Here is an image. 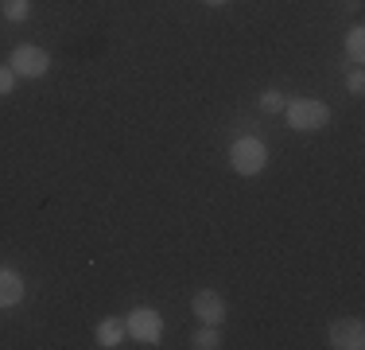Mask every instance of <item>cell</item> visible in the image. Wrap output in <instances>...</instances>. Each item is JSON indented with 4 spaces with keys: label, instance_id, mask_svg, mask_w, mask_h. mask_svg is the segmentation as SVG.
Masks as SVG:
<instances>
[{
    "label": "cell",
    "instance_id": "obj_15",
    "mask_svg": "<svg viewBox=\"0 0 365 350\" xmlns=\"http://www.w3.org/2000/svg\"><path fill=\"white\" fill-rule=\"evenodd\" d=\"M206 4H210V8H222V4H230V0H206Z\"/></svg>",
    "mask_w": 365,
    "mask_h": 350
},
{
    "label": "cell",
    "instance_id": "obj_12",
    "mask_svg": "<svg viewBox=\"0 0 365 350\" xmlns=\"http://www.w3.org/2000/svg\"><path fill=\"white\" fill-rule=\"evenodd\" d=\"M284 105H288V101H284L280 90H264V94H260V109H264V113H280Z\"/></svg>",
    "mask_w": 365,
    "mask_h": 350
},
{
    "label": "cell",
    "instance_id": "obj_8",
    "mask_svg": "<svg viewBox=\"0 0 365 350\" xmlns=\"http://www.w3.org/2000/svg\"><path fill=\"white\" fill-rule=\"evenodd\" d=\"M125 335H128L125 319H101L98 323V346H106V350L120 346V343H125Z\"/></svg>",
    "mask_w": 365,
    "mask_h": 350
},
{
    "label": "cell",
    "instance_id": "obj_5",
    "mask_svg": "<svg viewBox=\"0 0 365 350\" xmlns=\"http://www.w3.org/2000/svg\"><path fill=\"white\" fill-rule=\"evenodd\" d=\"M330 346H334V350H361L365 346V323L361 319L330 323Z\"/></svg>",
    "mask_w": 365,
    "mask_h": 350
},
{
    "label": "cell",
    "instance_id": "obj_14",
    "mask_svg": "<svg viewBox=\"0 0 365 350\" xmlns=\"http://www.w3.org/2000/svg\"><path fill=\"white\" fill-rule=\"evenodd\" d=\"M346 90H350L354 98H361V90H365V74H361V70H354V74L346 78Z\"/></svg>",
    "mask_w": 365,
    "mask_h": 350
},
{
    "label": "cell",
    "instance_id": "obj_10",
    "mask_svg": "<svg viewBox=\"0 0 365 350\" xmlns=\"http://www.w3.org/2000/svg\"><path fill=\"white\" fill-rule=\"evenodd\" d=\"M31 16V0H4V20L24 24Z\"/></svg>",
    "mask_w": 365,
    "mask_h": 350
},
{
    "label": "cell",
    "instance_id": "obj_2",
    "mask_svg": "<svg viewBox=\"0 0 365 350\" xmlns=\"http://www.w3.org/2000/svg\"><path fill=\"white\" fill-rule=\"evenodd\" d=\"M230 164H233V171H237V175H260V171H264V164H268V148H264V140H257V136H241V140H233V148H230Z\"/></svg>",
    "mask_w": 365,
    "mask_h": 350
},
{
    "label": "cell",
    "instance_id": "obj_11",
    "mask_svg": "<svg viewBox=\"0 0 365 350\" xmlns=\"http://www.w3.org/2000/svg\"><path fill=\"white\" fill-rule=\"evenodd\" d=\"M346 55H350L354 63H361V59H365V28L350 31V39H346Z\"/></svg>",
    "mask_w": 365,
    "mask_h": 350
},
{
    "label": "cell",
    "instance_id": "obj_4",
    "mask_svg": "<svg viewBox=\"0 0 365 350\" xmlns=\"http://www.w3.org/2000/svg\"><path fill=\"white\" fill-rule=\"evenodd\" d=\"M125 327H128V335L140 339V343H160V335H163V319L152 308H136L125 319Z\"/></svg>",
    "mask_w": 365,
    "mask_h": 350
},
{
    "label": "cell",
    "instance_id": "obj_7",
    "mask_svg": "<svg viewBox=\"0 0 365 350\" xmlns=\"http://www.w3.org/2000/svg\"><path fill=\"white\" fill-rule=\"evenodd\" d=\"M24 300V276L0 265V308H16Z\"/></svg>",
    "mask_w": 365,
    "mask_h": 350
},
{
    "label": "cell",
    "instance_id": "obj_6",
    "mask_svg": "<svg viewBox=\"0 0 365 350\" xmlns=\"http://www.w3.org/2000/svg\"><path fill=\"white\" fill-rule=\"evenodd\" d=\"M190 311H195L202 323H210V327H222V319H225V300H222L218 292H210V288H206V292H198L195 300H190Z\"/></svg>",
    "mask_w": 365,
    "mask_h": 350
},
{
    "label": "cell",
    "instance_id": "obj_1",
    "mask_svg": "<svg viewBox=\"0 0 365 350\" xmlns=\"http://www.w3.org/2000/svg\"><path fill=\"white\" fill-rule=\"evenodd\" d=\"M284 113H288V125L295 133H315V129H323L330 121L327 101H315V98H295L284 105Z\"/></svg>",
    "mask_w": 365,
    "mask_h": 350
},
{
    "label": "cell",
    "instance_id": "obj_13",
    "mask_svg": "<svg viewBox=\"0 0 365 350\" xmlns=\"http://www.w3.org/2000/svg\"><path fill=\"white\" fill-rule=\"evenodd\" d=\"M12 86H16L12 66H0V98H8V94H12Z\"/></svg>",
    "mask_w": 365,
    "mask_h": 350
},
{
    "label": "cell",
    "instance_id": "obj_9",
    "mask_svg": "<svg viewBox=\"0 0 365 350\" xmlns=\"http://www.w3.org/2000/svg\"><path fill=\"white\" fill-rule=\"evenodd\" d=\"M190 346H195V350H218V346H222V335H218V327H210V323H206L202 331H195V339H190Z\"/></svg>",
    "mask_w": 365,
    "mask_h": 350
},
{
    "label": "cell",
    "instance_id": "obj_3",
    "mask_svg": "<svg viewBox=\"0 0 365 350\" xmlns=\"http://www.w3.org/2000/svg\"><path fill=\"white\" fill-rule=\"evenodd\" d=\"M8 66H12L16 78H43L51 70V55L43 47H31V43H20V47L8 55Z\"/></svg>",
    "mask_w": 365,
    "mask_h": 350
}]
</instances>
